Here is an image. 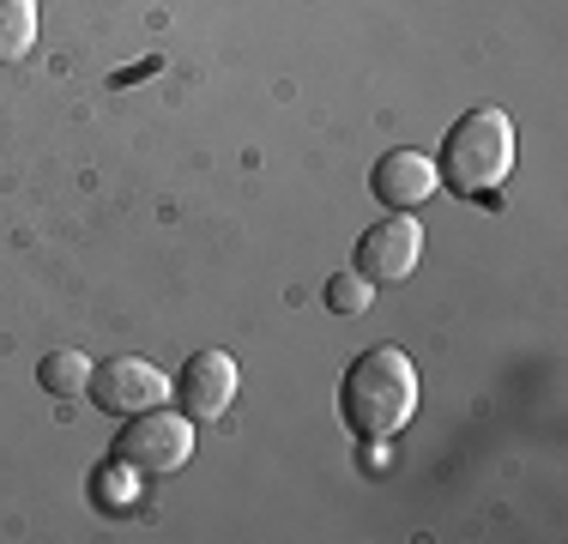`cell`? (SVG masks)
<instances>
[{"mask_svg":"<svg viewBox=\"0 0 568 544\" xmlns=\"http://www.w3.org/2000/svg\"><path fill=\"white\" fill-rule=\"evenodd\" d=\"M339 412H345V430L363 435V442H387L412 424L417 412V370L412 357L394 345H369L351 357V370L339 381Z\"/></svg>","mask_w":568,"mask_h":544,"instance_id":"6da1fadb","label":"cell"},{"mask_svg":"<svg viewBox=\"0 0 568 544\" xmlns=\"http://www.w3.org/2000/svg\"><path fill=\"white\" fill-rule=\"evenodd\" d=\"M508 163H514V121L503 109H466L448 128V140H442L436 175H442V188L478 200L508 175Z\"/></svg>","mask_w":568,"mask_h":544,"instance_id":"7a4b0ae2","label":"cell"},{"mask_svg":"<svg viewBox=\"0 0 568 544\" xmlns=\"http://www.w3.org/2000/svg\"><path fill=\"white\" fill-rule=\"evenodd\" d=\"M115 460L128 472H140V478H170V472H182L187 460H194V417H175L164 405H152V412H133V424L115 435Z\"/></svg>","mask_w":568,"mask_h":544,"instance_id":"3957f363","label":"cell"},{"mask_svg":"<svg viewBox=\"0 0 568 544\" xmlns=\"http://www.w3.org/2000/svg\"><path fill=\"white\" fill-rule=\"evenodd\" d=\"M424 261V224L412 212H387L382 224L363 230L357 242V272L369 284H399L412 279V266Z\"/></svg>","mask_w":568,"mask_h":544,"instance_id":"277c9868","label":"cell"},{"mask_svg":"<svg viewBox=\"0 0 568 544\" xmlns=\"http://www.w3.org/2000/svg\"><path fill=\"white\" fill-rule=\"evenodd\" d=\"M85 393L103 405V412L133 417V412H152V405L170 400V375L158 370V363H145V357H110V363L91 370Z\"/></svg>","mask_w":568,"mask_h":544,"instance_id":"5b68a950","label":"cell"},{"mask_svg":"<svg viewBox=\"0 0 568 544\" xmlns=\"http://www.w3.org/2000/svg\"><path fill=\"white\" fill-rule=\"evenodd\" d=\"M170 393L182 400V412L194 417V424L224 417L230 400H236V363H230L224 351H194V357L182 363V375L170 381Z\"/></svg>","mask_w":568,"mask_h":544,"instance_id":"8992f818","label":"cell"},{"mask_svg":"<svg viewBox=\"0 0 568 544\" xmlns=\"http://www.w3.org/2000/svg\"><path fill=\"white\" fill-rule=\"evenodd\" d=\"M369 188H375V200H382V206L412 212V206H424V200H436L442 175H436V158H424V152H412V145H399V152H387L382 163H375Z\"/></svg>","mask_w":568,"mask_h":544,"instance_id":"52a82bcc","label":"cell"},{"mask_svg":"<svg viewBox=\"0 0 568 544\" xmlns=\"http://www.w3.org/2000/svg\"><path fill=\"white\" fill-rule=\"evenodd\" d=\"M37 43V0H0V61H19Z\"/></svg>","mask_w":568,"mask_h":544,"instance_id":"ba28073f","label":"cell"},{"mask_svg":"<svg viewBox=\"0 0 568 544\" xmlns=\"http://www.w3.org/2000/svg\"><path fill=\"white\" fill-rule=\"evenodd\" d=\"M37 381H43L49 393H85V381H91V363H85V351H49L43 357V370H37Z\"/></svg>","mask_w":568,"mask_h":544,"instance_id":"9c48e42d","label":"cell"},{"mask_svg":"<svg viewBox=\"0 0 568 544\" xmlns=\"http://www.w3.org/2000/svg\"><path fill=\"white\" fill-rule=\"evenodd\" d=\"M327 303L339 309V315H363V309L375 303V291H369L363 272H333V279H327Z\"/></svg>","mask_w":568,"mask_h":544,"instance_id":"30bf717a","label":"cell"}]
</instances>
